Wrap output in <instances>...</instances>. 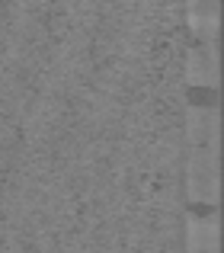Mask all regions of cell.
<instances>
[{
    "label": "cell",
    "mask_w": 224,
    "mask_h": 253,
    "mask_svg": "<svg viewBox=\"0 0 224 253\" xmlns=\"http://www.w3.org/2000/svg\"><path fill=\"white\" fill-rule=\"evenodd\" d=\"M189 196L195 205L218 202V141L192 144L189 157Z\"/></svg>",
    "instance_id": "6da1fadb"
},
{
    "label": "cell",
    "mask_w": 224,
    "mask_h": 253,
    "mask_svg": "<svg viewBox=\"0 0 224 253\" xmlns=\"http://www.w3.org/2000/svg\"><path fill=\"white\" fill-rule=\"evenodd\" d=\"M189 253H218V218L199 215L189 218Z\"/></svg>",
    "instance_id": "277c9868"
},
{
    "label": "cell",
    "mask_w": 224,
    "mask_h": 253,
    "mask_svg": "<svg viewBox=\"0 0 224 253\" xmlns=\"http://www.w3.org/2000/svg\"><path fill=\"white\" fill-rule=\"evenodd\" d=\"M218 141V109L212 103L192 106L189 112V144H208Z\"/></svg>",
    "instance_id": "5b68a950"
},
{
    "label": "cell",
    "mask_w": 224,
    "mask_h": 253,
    "mask_svg": "<svg viewBox=\"0 0 224 253\" xmlns=\"http://www.w3.org/2000/svg\"><path fill=\"white\" fill-rule=\"evenodd\" d=\"M189 84L215 86L218 84V48L215 42H195L189 51Z\"/></svg>",
    "instance_id": "7a4b0ae2"
},
{
    "label": "cell",
    "mask_w": 224,
    "mask_h": 253,
    "mask_svg": "<svg viewBox=\"0 0 224 253\" xmlns=\"http://www.w3.org/2000/svg\"><path fill=\"white\" fill-rule=\"evenodd\" d=\"M189 6V29L199 42H215L218 32V0H186Z\"/></svg>",
    "instance_id": "3957f363"
}]
</instances>
